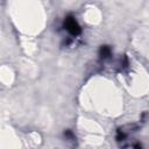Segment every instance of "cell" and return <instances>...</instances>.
<instances>
[{"label": "cell", "mask_w": 149, "mask_h": 149, "mask_svg": "<svg viewBox=\"0 0 149 149\" xmlns=\"http://www.w3.org/2000/svg\"><path fill=\"white\" fill-rule=\"evenodd\" d=\"M64 26H65V28H66V30L72 35V36H76V35H79L80 34V27H79V24L77 23V21L74 20V17L73 16H71V15H69L66 19H65V21H64Z\"/></svg>", "instance_id": "cell-1"}, {"label": "cell", "mask_w": 149, "mask_h": 149, "mask_svg": "<svg viewBox=\"0 0 149 149\" xmlns=\"http://www.w3.org/2000/svg\"><path fill=\"white\" fill-rule=\"evenodd\" d=\"M111 55V49L108 47H101L100 49V57L101 58H107Z\"/></svg>", "instance_id": "cell-2"}]
</instances>
